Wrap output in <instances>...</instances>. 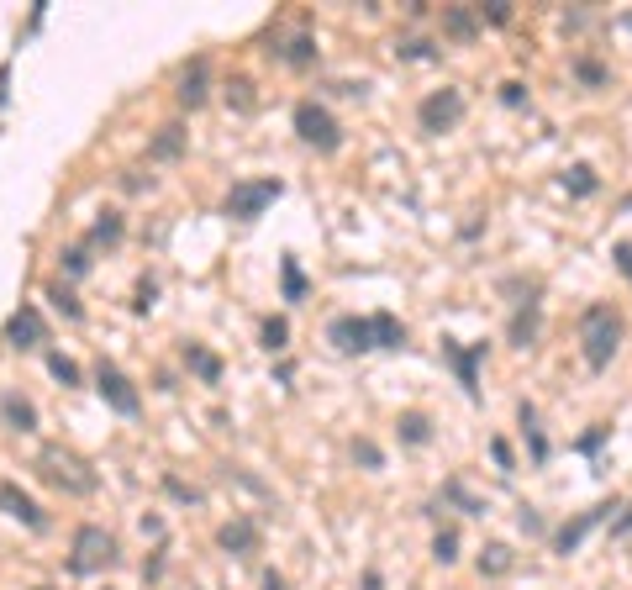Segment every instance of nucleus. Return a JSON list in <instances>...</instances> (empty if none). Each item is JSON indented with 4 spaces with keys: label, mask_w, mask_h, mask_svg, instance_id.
Masks as SVG:
<instances>
[{
    "label": "nucleus",
    "mask_w": 632,
    "mask_h": 590,
    "mask_svg": "<svg viewBox=\"0 0 632 590\" xmlns=\"http://www.w3.org/2000/svg\"><path fill=\"white\" fill-rule=\"evenodd\" d=\"M533 332H538V306L527 301V311H516L512 316V342L516 348H533Z\"/></svg>",
    "instance_id": "nucleus-19"
},
{
    "label": "nucleus",
    "mask_w": 632,
    "mask_h": 590,
    "mask_svg": "<svg viewBox=\"0 0 632 590\" xmlns=\"http://www.w3.org/2000/svg\"><path fill=\"white\" fill-rule=\"evenodd\" d=\"M180 148H184V126H164L153 137V158H180Z\"/></svg>",
    "instance_id": "nucleus-21"
},
{
    "label": "nucleus",
    "mask_w": 632,
    "mask_h": 590,
    "mask_svg": "<svg viewBox=\"0 0 632 590\" xmlns=\"http://www.w3.org/2000/svg\"><path fill=\"white\" fill-rule=\"evenodd\" d=\"M611 532H617V538H622V532H632V506H627V511H622V522H617V528H611Z\"/></svg>",
    "instance_id": "nucleus-38"
},
{
    "label": "nucleus",
    "mask_w": 632,
    "mask_h": 590,
    "mask_svg": "<svg viewBox=\"0 0 632 590\" xmlns=\"http://www.w3.org/2000/svg\"><path fill=\"white\" fill-rule=\"evenodd\" d=\"M617 342H622V322L611 306H590L580 316V348H585V364L590 370H606L617 359Z\"/></svg>",
    "instance_id": "nucleus-1"
},
{
    "label": "nucleus",
    "mask_w": 632,
    "mask_h": 590,
    "mask_svg": "<svg viewBox=\"0 0 632 590\" xmlns=\"http://www.w3.org/2000/svg\"><path fill=\"white\" fill-rule=\"evenodd\" d=\"M180 100L184 106H201V100H206V59H195L180 74Z\"/></svg>",
    "instance_id": "nucleus-15"
},
{
    "label": "nucleus",
    "mask_w": 632,
    "mask_h": 590,
    "mask_svg": "<svg viewBox=\"0 0 632 590\" xmlns=\"http://www.w3.org/2000/svg\"><path fill=\"white\" fill-rule=\"evenodd\" d=\"M606 511H611V506H596V511H580L574 522H564V528H559V538H553V548H559V554H574V548H580V538L596 528Z\"/></svg>",
    "instance_id": "nucleus-11"
},
{
    "label": "nucleus",
    "mask_w": 632,
    "mask_h": 590,
    "mask_svg": "<svg viewBox=\"0 0 632 590\" xmlns=\"http://www.w3.org/2000/svg\"><path fill=\"white\" fill-rule=\"evenodd\" d=\"M48 301H53V306H59L63 316H80V301H74V295H69L63 285H53V290H48Z\"/></svg>",
    "instance_id": "nucleus-30"
},
{
    "label": "nucleus",
    "mask_w": 632,
    "mask_h": 590,
    "mask_svg": "<svg viewBox=\"0 0 632 590\" xmlns=\"http://www.w3.org/2000/svg\"><path fill=\"white\" fill-rule=\"evenodd\" d=\"M327 338L337 353H363V348H380L374 342V316H337L327 327Z\"/></svg>",
    "instance_id": "nucleus-8"
},
{
    "label": "nucleus",
    "mask_w": 632,
    "mask_h": 590,
    "mask_svg": "<svg viewBox=\"0 0 632 590\" xmlns=\"http://www.w3.org/2000/svg\"><path fill=\"white\" fill-rule=\"evenodd\" d=\"M184 364L201 374L206 385H216V379H222V359H216L211 348H201V342H184Z\"/></svg>",
    "instance_id": "nucleus-14"
},
{
    "label": "nucleus",
    "mask_w": 632,
    "mask_h": 590,
    "mask_svg": "<svg viewBox=\"0 0 632 590\" xmlns=\"http://www.w3.org/2000/svg\"><path fill=\"white\" fill-rule=\"evenodd\" d=\"M395 427H401V437H406V443H417V448L427 443V437H432V422H427L421 411H406V417H401Z\"/></svg>",
    "instance_id": "nucleus-20"
},
{
    "label": "nucleus",
    "mask_w": 632,
    "mask_h": 590,
    "mask_svg": "<svg viewBox=\"0 0 632 590\" xmlns=\"http://www.w3.org/2000/svg\"><path fill=\"white\" fill-rule=\"evenodd\" d=\"M63 269H69V275H85V269H90V253H85V248H69V253H63Z\"/></svg>",
    "instance_id": "nucleus-32"
},
{
    "label": "nucleus",
    "mask_w": 632,
    "mask_h": 590,
    "mask_svg": "<svg viewBox=\"0 0 632 590\" xmlns=\"http://www.w3.org/2000/svg\"><path fill=\"white\" fill-rule=\"evenodd\" d=\"M354 459H363L369 469H380V448H374V443H354Z\"/></svg>",
    "instance_id": "nucleus-34"
},
{
    "label": "nucleus",
    "mask_w": 632,
    "mask_h": 590,
    "mask_svg": "<svg viewBox=\"0 0 632 590\" xmlns=\"http://www.w3.org/2000/svg\"><path fill=\"white\" fill-rule=\"evenodd\" d=\"M0 417H5L16 433H32V427H37V411H32V401H22V396H0Z\"/></svg>",
    "instance_id": "nucleus-16"
},
{
    "label": "nucleus",
    "mask_w": 632,
    "mask_h": 590,
    "mask_svg": "<svg viewBox=\"0 0 632 590\" xmlns=\"http://www.w3.org/2000/svg\"><path fill=\"white\" fill-rule=\"evenodd\" d=\"M279 59H285V63H296V69H306V63L316 59V42H311V37L301 32V37H290V48H285Z\"/></svg>",
    "instance_id": "nucleus-23"
},
{
    "label": "nucleus",
    "mask_w": 632,
    "mask_h": 590,
    "mask_svg": "<svg viewBox=\"0 0 632 590\" xmlns=\"http://www.w3.org/2000/svg\"><path fill=\"white\" fill-rule=\"evenodd\" d=\"M264 590H285V580L279 575H264Z\"/></svg>",
    "instance_id": "nucleus-39"
},
{
    "label": "nucleus",
    "mask_w": 632,
    "mask_h": 590,
    "mask_svg": "<svg viewBox=\"0 0 632 590\" xmlns=\"http://www.w3.org/2000/svg\"><path fill=\"white\" fill-rule=\"evenodd\" d=\"M490 454H495V464H501V469L512 464V448H506V443H501V437H495V443H490Z\"/></svg>",
    "instance_id": "nucleus-36"
},
{
    "label": "nucleus",
    "mask_w": 632,
    "mask_h": 590,
    "mask_svg": "<svg viewBox=\"0 0 632 590\" xmlns=\"http://www.w3.org/2000/svg\"><path fill=\"white\" fill-rule=\"evenodd\" d=\"M95 390H100V401L111 406V411H121V417H137V390H132V379L117 370V364H100V374H95Z\"/></svg>",
    "instance_id": "nucleus-7"
},
{
    "label": "nucleus",
    "mask_w": 632,
    "mask_h": 590,
    "mask_svg": "<svg viewBox=\"0 0 632 590\" xmlns=\"http://www.w3.org/2000/svg\"><path fill=\"white\" fill-rule=\"evenodd\" d=\"M421 132H448V126H458V117H464V90H432L427 100H421Z\"/></svg>",
    "instance_id": "nucleus-6"
},
{
    "label": "nucleus",
    "mask_w": 632,
    "mask_h": 590,
    "mask_svg": "<svg viewBox=\"0 0 632 590\" xmlns=\"http://www.w3.org/2000/svg\"><path fill=\"white\" fill-rule=\"evenodd\" d=\"M512 569V548H501V543H490L480 554V575H506Z\"/></svg>",
    "instance_id": "nucleus-22"
},
{
    "label": "nucleus",
    "mask_w": 632,
    "mask_h": 590,
    "mask_svg": "<svg viewBox=\"0 0 632 590\" xmlns=\"http://www.w3.org/2000/svg\"><path fill=\"white\" fill-rule=\"evenodd\" d=\"M574 74H580L585 85H606V69H601V63H590V59H580V63H574Z\"/></svg>",
    "instance_id": "nucleus-31"
},
{
    "label": "nucleus",
    "mask_w": 632,
    "mask_h": 590,
    "mask_svg": "<svg viewBox=\"0 0 632 590\" xmlns=\"http://www.w3.org/2000/svg\"><path fill=\"white\" fill-rule=\"evenodd\" d=\"M374 342H380V348H401V342H406V327L395 322L391 311H374Z\"/></svg>",
    "instance_id": "nucleus-18"
},
{
    "label": "nucleus",
    "mask_w": 632,
    "mask_h": 590,
    "mask_svg": "<svg viewBox=\"0 0 632 590\" xmlns=\"http://www.w3.org/2000/svg\"><path fill=\"white\" fill-rule=\"evenodd\" d=\"M90 243H106V248H111V243H121V217H117V211H106V217L90 227Z\"/></svg>",
    "instance_id": "nucleus-24"
},
{
    "label": "nucleus",
    "mask_w": 632,
    "mask_h": 590,
    "mask_svg": "<svg viewBox=\"0 0 632 590\" xmlns=\"http://www.w3.org/2000/svg\"><path fill=\"white\" fill-rule=\"evenodd\" d=\"M285 338H290V322H285V316H264V348H269V353H279V348H285Z\"/></svg>",
    "instance_id": "nucleus-25"
},
{
    "label": "nucleus",
    "mask_w": 632,
    "mask_h": 590,
    "mask_svg": "<svg viewBox=\"0 0 632 590\" xmlns=\"http://www.w3.org/2000/svg\"><path fill=\"white\" fill-rule=\"evenodd\" d=\"M611 258H617V269L632 280V243H617V253H611Z\"/></svg>",
    "instance_id": "nucleus-35"
},
{
    "label": "nucleus",
    "mask_w": 632,
    "mask_h": 590,
    "mask_svg": "<svg viewBox=\"0 0 632 590\" xmlns=\"http://www.w3.org/2000/svg\"><path fill=\"white\" fill-rule=\"evenodd\" d=\"M216 543H222L227 554H253V548H259V528H253L248 517H232L227 528L216 532Z\"/></svg>",
    "instance_id": "nucleus-12"
},
{
    "label": "nucleus",
    "mask_w": 632,
    "mask_h": 590,
    "mask_svg": "<svg viewBox=\"0 0 632 590\" xmlns=\"http://www.w3.org/2000/svg\"><path fill=\"white\" fill-rule=\"evenodd\" d=\"M401 53H406V59H427L432 48H427V42H401Z\"/></svg>",
    "instance_id": "nucleus-37"
},
{
    "label": "nucleus",
    "mask_w": 632,
    "mask_h": 590,
    "mask_svg": "<svg viewBox=\"0 0 632 590\" xmlns=\"http://www.w3.org/2000/svg\"><path fill=\"white\" fill-rule=\"evenodd\" d=\"M475 27H480V11H469V5H448V11H443V32L458 37V42H469Z\"/></svg>",
    "instance_id": "nucleus-13"
},
{
    "label": "nucleus",
    "mask_w": 632,
    "mask_h": 590,
    "mask_svg": "<svg viewBox=\"0 0 632 590\" xmlns=\"http://www.w3.org/2000/svg\"><path fill=\"white\" fill-rule=\"evenodd\" d=\"M48 370L59 374L63 385H80V364H74V359H63V353H48Z\"/></svg>",
    "instance_id": "nucleus-26"
},
{
    "label": "nucleus",
    "mask_w": 632,
    "mask_h": 590,
    "mask_svg": "<svg viewBox=\"0 0 632 590\" xmlns=\"http://www.w3.org/2000/svg\"><path fill=\"white\" fill-rule=\"evenodd\" d=\"M570 190H574V195H590V190H596V174H590L585 164H580V169H570Z\"/></svg>",
    "instance_id": "nucleus-29"
},
{
    "label": "nucleus",
    "mask_w": 632,
    "mask_h": 590,
    "mask_svg": "<svg viewBox=\"0 0 632 590\" xmlns=\"http://www.w3.org/2000/svg\"><path fill=\"white\" fill-rule=\"evenodd\" d=\"M274 195H279V180H242V185L227 190V217H238V221L259 217Z\"/></svg>",
    "instance_id": "nucleus-5"
},
{
    "label": "nucleus",
    "mask_w": 632,
    "mask_h": 590,
    "mask_svg": "<svg viewBox=\"0 0 632 590\" xmlns=\"http://www.w3.org/2000/svg\"><path fill=\"white\" fill-rule=\"evenodd\" d=\"M480 22H495V27L512 22V5H480Z\"/></svg>",
    "instance_id": "nucleus-33"
},
{
    "label": "nucleus",
    "mask_w": 632,
    "mask_h": 590,
    "mask_svg": "<svg viewBox=\"0 0 632 590\" xmlns=\"http://www.w3.org/2000/svg\"><path fill=\"white\" fill-rule=\"evenodd\" d=\"M301 290H306L301 264H296V258H285V295H290V301H301Z\"/></svg>",
    "instance_id": "nucleus-27"
},
{
    "label": "nucleus",
    "mask_w": 632,
    "mask_h": 590,
    "mask_svg": "<svg viewBox=\"0 0 632 590\" xmlns=\"http://www.w3.org/2000/svg\"><path fill=\"white\" fill-rule=\"evenodd\" d=\"M443 353L453 359V370H458V379H464V390L475 396V390H480V385H475V353H464L453 338H443Z\"/></svg>",
    "instance_id": "nucleus-17"
},
{
    "label": "nucleus",
    "mask_w": 632,
    "mask_h": 590,
    "mask_svg": "<svg viewBox=\"0 0 632 590\" xmlns=\"http://www.w3.org/2000/svg\"><path fill=\"white\" fill-rule=\"evenodd\" d=\"M37 474L48 480V485H59L69 496H90L95 491V474L74 454H63V448H42V459H37Z\"/></svg>",
    "instance_id": "nucleus-2"
},
{
    "label": "nucleus",
    "mask_w": 632,
    "mask_h": 590,
    "mask_svg": "<svg viewBox=\"0 0 632 590\" xmlns=\"http://www.w3.org/2000/svg\"><path fill=\"white\" fill-rule=\"evenodd\" d=\"M117 564V538L106 528H80L74 532V559L69 569L74 575H95V569H111Z\"/></svg>",
    "instance_id": "nucleus-3"
},
{
    "label": "nucleus",
    "mask_w": 632,
    "mask_h": 590,
    "mask_svg": "<svg viewBox=\"0 0 632 590\" xmlns=\"http://www.w3.org/2000/svg\"><path fill=\"white\" fill-rule=\"evenodd\" d=\"M0 506H5V511H11L16 522H27V528H48V517H42V506H37V501H32L27 491H22V485H11V480L0 485Z\"/></svg>",
    "instance_id": "nucleus-9"
},
{
    "label": "nucleus",
    "mask_w": 632,
    "mask_h": 590,
    "mask_svg": "<svg viewBox=\"0 0 632 590\" xmlns=\"http://www.w3.org/2000/svg\"><path fill=\"white\" fill-rule=\"evenodd\" d=\"M5 342H11V348H37V342H42V316L32 306H22L11 322H5Z\"/></svg>",
    "instance_id": "nucleus-10"
},
{
    "label": "nucleus",
    "mask_w": 632,
    "mask_h": 590,
    "mask_svg": "<svg viewBox=\"0 0 632 590\" xmlns=\"http://www.w3.org/2000/svg\"><path fill=\"white\" fill-rule=\"evenodd\" d=\"M453 548H458V538H453V532L443 528V532H438V543H432V559H438V564H453V559H458Z\"/></svg>",
    "instance_id": "nucleus-28"
},
{
    "label": "nucleus",
    "mask_w": 632,
    "mask_h": 590,
    "mask_svg": "<svg viewBox=\"0 0 632 590\" xmlns=\"http://www.w3.org/2000/svg\"><path fill=\"white\" fill-rule=\"evenodd\" d=\"M296 132H301L316 154H337V148H343V132L332 122V111L316 106V100H301V106H296Z\"/></svg>",
    "instance_id": "nucleus-4"
}]
</instances>
